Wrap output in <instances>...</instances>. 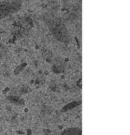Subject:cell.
<instances>
[{"label": "cell", "instance_id": "cell-4", "mask_svg": "<svg viewBox=\"0 0 130 135\" xmlns=\"http://www.w3.org/2000/svg\"><path fill=\"white\" fill-rule=\"evenodd\" d=\"M10 98V100H11V102H12V103H15V102L17 101V104H19V105H22L23 103V102H24L22 100L21 98H18V97H11Z\"/></svg>", "mask_w": 130, "mask_h": 135}, {"label": "cell", "instance_id": "cell-2", "mask_svg": "<svg viewBox=\"0 0 130 135\" xmlns=\"http://www.w3.org/2000/svg\"><path fill=\"white\" fill-rule=\"evenodd\" d=\"M60 135H82V132L80 128H69L64 130Z\"/></svg>", "mask_w": 130, "mask_h": 135}, {"label": "cell", "instance_id": "cell-1", "mask_svg": "<svg viewBox=\"0 0 130 135\" xmlns=\"http://www.w3.org/2000/svg\"><path fill=\"white\" fill-rule=\"evenodd\" d=\"M22 4V0H0V20L18 12Z\"/></svg>", "mask_w": 130, "mask_h": 135}, {"label": "cell", "instance_id": "cell-3", "mask_svg": "<svg viewBox=\"0 0 130 135\" xmlns=\"http://www.w3.org/2000/svg\"><path fill=\"white\" fill-rule=\"evenodd\" d=\"M79 105H80L79 102H73L69 103V104L66 105L65 107H64L62 109V112H67V111L73 109L74 107H76Z\"/></svg>", "mask_w": 130, "mask_h": 135}]
</instances>
